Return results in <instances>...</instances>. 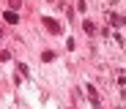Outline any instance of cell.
Returning <instances> with one entry per match:
<instances>
[{
  "label": "cell",
  "instance_id": "cell-1",
  "mask_svg": "<svg viewBox=\"0 0 126 109\" xmlns=\"http://www.w3.org/2000/svg\"><path fill=\"white\" fill-rule=\"evenodd\" d=\"M44 22H47V27H49L52 33H60V25H58V22H55V19H49V16H47Z\"/></svg>",
  "mask_w": 126,
  "mask_h": 109
},
{
  "label": "cell",
  "instance_id": "cell-2",
  "mask_svg": "<svg viewBox=\"0 0 126 109\" xmlns=\"http://www.w3.org/2000/svg\"><path fill=\"white\" fill-rule=\"evenodd\" d=\"M3 19H6V22H19L16 11H6V14H3Z\"/></svg>",
  "mask_w": 126,
  "mask_h": 109
},
{
  "label": "cell",
  "instance_id": "cell-3",
  "mask_svg": "<svg viewBox=\"0 0 126 109\" xmlns=\"http://www.w3.org/2000/svg\"><path fill=\"white\" fill-rule=\"evenodd\" d=\"M110 19H112V27H121V25H123V19H121V16H115V14H112Z\"/></svg>",
  "mask_w": 126,
  "mask_h": 109
}]
</instances>
